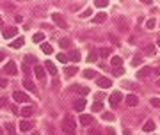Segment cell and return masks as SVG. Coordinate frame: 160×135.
<instances>
[{
	"mask_svg": "<svg viewBox=\"0 0 160 135\" xmlns=\"http://www.w3.org/2000/svg\"><path fill=\"white\" fill-rule=\"evenodd\" d=\"M61 128L66 135H77V128H75V117L71 116H66L61 123Z\"/></svg>",
	"mask_w": 160,
	"mask_h": 135,
	"instance_id": "obj_1",
	"label": "cell"
},
{
	"mask_svg": "<svg viewBox=\"0 0 160 135\" xmlns=\"http://www.w3.org/2000/svg\"><path fill=\"white\" fill-rule=\"evenodd\" d=\"M2 75H18V66H16L14 60H9V62L4 66Z\"/></svg>",
	"mask_w": 160,
	"mask_h": 135,
	"instance_id": "obj_2",
	"label": "cell"
},
{
	"mask_svg": "<svg viewBox=\"0 0 160 135\" xmlns=\"http://www.w3.org/2000/svg\"><path fill=\"white\" fill-rule=\"evenodd\" d=\"M13 98H14V101H18V103H29V101H30L29 94L23 93V91H14V93H13Z\"/></svg>",
	"mask_w": 160,
	"mask_h": 135,
	"instance_id": "obj_3",
	"label": "cell"
},
{
	"mask_svg": "<svg viewBox=\"0 0 160 135\" xmlns=\"http://www.w3.org/2000/svg\"><path fill=\"white\" fill-rule=\"evenodd\" d=\"M123 100V94L119 93V91H116V93H112L110 94V98H109V101H110V107L112 108H116L118 105H119V101Z\"/></svg>",
	"mask_w": 160,
	"mask_h": 135,
	"instance_id": "obj_4",
	"label": "cell"
},
{
	"mask_svg": "<svg viewBox=\"0 0 160 135\" xmlns=\"http://www.w3.org/2000/svg\"><path fill=\"white\" fill-rule=\"evenodd\" d=\"M52 18H54V21H55V23H57L59 27H62V29H66V27H68V23H66V21H64V18H62V14L54 13V14H52Z\"/></svg>",
	"mask_w": 160,
	"mask_h": 135,
	"instance_id": "obj_5",
	"label": "cell"
},
{
	"mask_svg": "<svg viewBox=\"0 0 160 135\" xmlns=\"http://www.w3.org/2000/svg\"><path fill=\"white\" fill-rule=\"evenodd\" d=\"M151 71H153L151 68L146 66V68H142V70H139V73H137V78H139V80H144V78H148V77L151 75Z\"/></svg>",
	"mask_w": 160,
	"mask_h": 135,
	"instance_id": "obj_6",
	"label": "cell"
},
{
	"mask_svg": "<svg viewBox=\"0 0 160 135\" xmlns=\"http://www.w3.org/2000/svg\"><path fill=\"white\" fill-rule=\"evenodd\" d=\"M14 36H18V29H16V27H7V29L4 30V39H11V37H14Z\"/></svg>",
	"mask_w": 160,
	"mask_h": 135,
	"instance_id": "obj_7",
	"label": "cell"
},
{
	"mask_svg": "<svg viewBox=\"0 0 160 135\" xmlns=\"http://www.w3.org/2000/svg\"><path fill=\"white\" fill-rule=\"evenodd\" d=\"M44 68H47V71H48L50 75H57V68H55V64H54L52 60H47Z\"/></svg>",
	"mask_w": 160,
	"mask_h": 135,
	"instance_id": "obj_8",
	"label": "cell"
},
{
	"mask_svg": "<svg viewBox=\"0 0 160 135\" xmlns=\"http://www.w3.org/2000/svg\"><path fill=\"white\" fill-rule=\"evenodd\" d=\"M84 108H85V100H84V98L75 100V110H77V112H82Z\"/></svg>",
	"mask_w": 160,
	"mask_h": 135,
	"instance_id": "obj_9",
	"label": "cell"
},
{
	"mask_svg": "<svg viewBox=\"0 0 160 135\" xmlns=\"http://www.w3.org/2000/svg\"><path fill=\"white\" fill-rule=\"evenodd\" d=\"M126 103H128L130 107H137V105H139V100H137L135 94H128V96H126Z\"/></svg>",
	"mask_w": 160,
	"mask_h": 135,
	"instance_id": "obj_10",
	"label": "cell"
},
{
	"mask_svg": "<svg viewBox=\"0 0 160 135\" xmlns=\"http://www.w3.org/2000/svg\"><path fill=\"white\" fill-rule=\"evenodd\" d=\"M98 57H100L98 50H91V52H89V55H87V62H96V60H98Z\"/></svg>",
	"mask_w": 160,
	"mask_h": 135,
	"instance_id": "obj_11",
	"label": "cell"
},
{
	"mask_svg": "<svg viewBox=\"0 0 160 135\" xmlns=\"http://www.w3.org/2000/svg\"><path fill=\"white\" fill-rule=\"evenodd\" d=\"M23 43H25V39H23V37H18V39H14V41L11 43V48L18 50V48H21V46H23Z\"/></svg>",
	"mask_w": 160,
	"mask_h": 135,
	"instance_id": "obj_12",
	"label": "cell"
},
{
	"mask_svg": "<svg viewBox=\"0 0 160 135\" xmlns=\"http://www.w3.org/2000/svg\"><path fill=\"white\" fill-rule=\"evenodd\" d=\"M96 84H98L100 87H110V85H112V82H110V78H105V77H101V78H98V80H96Z\"/></svg>",
	"mask_w": 160,
	"mask_h": 135,
	"instance_id": "obj_13",
	"label": "cell"
},
{
	"mask_svg": "<svg viewBox=\"0 0 160 135\" xmlns=\"http://www.w3.org/2000/svg\"><path fill=\"white\" fill-rule=\"evenodd\" d=\"M59 46H61V48H70V46H71V39L61 37V39H59Z\"/></svg>",
	"mask_w": 160,
	"mask_h": 135,
	"instance_id": "obj_14",
	"label": "cell"
},
{
	"mask_svg": "<svg viewBox=\"0 0 160 135\" xmlns=\"http://www.w3.org/2000/svg\"><path fill=\"white\" fill-rule=\"evenodd\" d=\"M105 20H107V14H105V13H98V14L93 18V23H103Z\"/></svg>",
	"mask_w": 160,
	"mask_h": 135,
	"instance_id": "obj_15",
	"label": "cell"
},
{
	"mask_svg": "<svg viewBox=\"0 0 160 135\" xmlns=\"http://www.w3.org/2000/svg\"><path fill=\"white\" fill-rule=\"evenodd\" d=\"M68 59H70V60H73V62H78V60H80V52L71 50V52H70V55H68Z\"/></svg>",
	"mask_w": 160,
	"mask_h": 135,
	"instance_id": "obj_16",
	"label": "cell"
},
{
	"mask_svg": "<svg viewBox=\"0 0 160 135\" xmlns=\"http://www.w3.org/2000/svg\"><path fill=\"white\" fill-rule=\"evenodd\" d=\"M77 73V66H68V68H64V75L66 77H73Z\"/></svg>",
	"mask_w": 160,
	"mask_h": 135,
	"instance_id": "obj_17",
	"label": "cell"
},
{
	"mask_svg": "<svg viewBox=\"0 0 160 135\" xmlns=\"http://www.w3.org/2000/svg\"><path fill=\"white\" fill-rule=\"evenodd\" d=\"M110 62H112V66H114V68H121V66H123V59H121V57H118V55H114V57L110 59Z\"/></svg>",
	"mask_w": 160,
	"mask_h": 135,
	"instance_id": "obj_18",
	"label": "cell"
},
{
	"mask_svg": "<svg viewBox=\"0 0 160 135\" xmlns=\"http://www.w3.org/2000/svg\"><path fill=\"white\" fill-rule=\"evenodd\" d=\"M34 73H36V77L41 80V78H44V68L43 66H36L34 68Z\"/></svg>",
	"mask_w": 160,
	"mask_h": 135,
	"instance_id": "obj_19",
	"label": "cell"
},
{
	"mask_svg": "<svg viewBox=\"0 0 160 135\" xmlns=\"http://www.w3.org/2000/svg\"><path fill=\"white\" fill-rule=\"evenodd\" d=\"M41 50H43V53H47V55H52V53H54V48L50 46L48 43H43V44H41Z\"/></svg>",
	"mask_w": 160,
	"mask_h": 135,
	"instance_id": "obj_20",
	"label": "cell"
},
{
	"mask_svg": "<svg viewBox=\"0 0 160 135\" xmlns=\"http://www.w3.org/2000/svg\"><path fill=\"white\" fill-rule=\"evenodd\" d=\"M73 89H75V91H78V94H80L82 98L89 94V89H87V87H82V85H77V87H73Z\"/></svg>",
	"mask_w": 160,
	"mask_h": 135,
	"instance_id": "obj_21",
	"label": "cell"
},
{
	"mask_svg": "<svg viewBox=\"0 0 160 135\" xmlns=\"http://www.w3.org/2000/svg\"><path fill=\"white\" fill-rule=\"evenodd\" d=\"M20 130H21V131H29V130H32V123H29V121H21V123H20Z\"/></svg>",
	"mask_w": 160,
	"mask_h": 135,
	"instance_id": "obj_22",
	"label": "cell"
},
{
	"mask_svg": "<svg viewBox=\"0 0 160 135\" xmlns=\"http://www.w3.org/2000/svg\"><path fill=\"white\" fill-rule=\"evenodd\" d=\"M80 123L84 126H89L91 123H93V117H91V116H80Z\"/></svg>",
	"mask_w": 160,
	"mask_h": 135,
	"instance_id": "obj_23",
	"label": "cell"
},
{
	"mask_svg": "<svg viewBox=\"0 0 160 135\" xmlns=\"http://www.w3.org/2000/svg\"><path fill=\"white\" fill-rule=\"evenodd\" d=\"M91 110H93V112H101L103 110V103L101 101H94L93 107H91Z\"/></svg>",
	"mask_w": 160,
	"mask_h": 135,
	"instance_id": "obj_24",
	"label": "cell"
},
{
	"mask_svg": "<svg viewBox=\"0 0 160 135\" xmlns=\"http://www.w3.org/2000/svg\"><path fill=\"white\" fill-rule=\"evenodd\" d=\"M32 112H34V108H32V107H23V108H21V116L29 117V116H32Z\"/></svg>",
	"mask_w": 160,
	"mask_h": 135,
	"instance_id": "obj_25",
	"label": "cell"
},
{
	"mask_svg": "<svg viewBox=\"0 0 160 135\" xmlns=\"http://www.w3.org/2000/svg\"><path fill=\"white\" fill-rule=\"evenodd\" d=\"M96 75H98V73H96L94 70H84V77H85V78H94Z\"/></svg>",
	"mask_w": 160,
	"mask_h": 135,
	"instance_id": "obj_26",
	"label": "cell"
},
{
	"mask_svg": "<svg viewBox=\"0 0 160 135\" xmlns=\"http://www.w3.org/2000/svg\"><path fill=\"white\" fill-rule=\"evenodd\" d=\"M142 130H144V131H153V130H155V123H153V121H148V123L142 126Z\"/></svg>",
	"mask_w": 160,
	"mask_h": 135,
	"instance_id": "obj_27",
	"label": "cell"
},
{
	"mask_svg": "<svg viewBox=\"0 0 160 135\" xmlns=\"http://www.w3.org/2000/svg\"><path fill=\"white\" fill-rule=\"evenodd\" d=\"M43 39H44V34H43V32H37V34H34V37H32L34 43H41Z\"/></svg>",
	"mask_w": 160,
	"mask_h": 135,
	"instance_id": "obj_28",
	"label": "cell"
},
{
	"mask_svg": "<svg viewBox=\"0 0 160 135\" xmlns=\"http://www.w3.org/2000/svg\"><path fill=\"white\" fill-rule=\"evenodd\" d=\"M23 85H25V87H27V89H29V91H32V89H36V87H34V84H32V80H30V78H25V80H23Z\"/></svg>",
	"mask_w": 160,
	"mask_h": 135,
	"instance_id": "obj_29",
	"label": "cell"
},
{
	"mask_svg": "<svg viewBox=\"0 0 160 135\" xmlns=\"http://www.w3.org/2000/svg\"><path fill=\"white\" fill-rule=\"evenodd\" d=\"M141 62H142V57L141 55H135L132 59V66H141Z\"/></svg>",
	"mask_w": 160,
	"mask_h": 135,
	"instance_id": "obj_30",
	"label": "cell"
},
{
	"mask_svg": "<svg viewBox=\"0 0 160 135\" xmlns=\"http://www.w3.org/2000/svg\"><path fill=\"white\" fill-rule=\"evenodd\" d=\"M98 53H100V57H109L110 55V48H100Z\"/></svg>",
	"mask_w": 160,
	"mask_h": 135,
	"instance_id": "obj_31",
	"label": "cell"
},
{
	"mask_svg": "<svg viewBox=\"0 0 160 135\" xmlns=\"http://www.w3.org/2000/svg\"><path fill=\"white\" fill-rule=\"evenodd\" d=\"M94 6H96V7H107V6H109V0H96Z\"/></svg>",
	"mask_w": 160,
	"mask_h": 135,
	"instance_id": "obj_32",
	"label": "cell"
},
{
	"mask_svg": "<svg viewBox=\"0 0 160 135\" xmlns=\"http://www.w3.org/2000/svg\"><path fill=\"white\" fill-rule=\"evenodd\" d=\"M57 60L64 64V62H68V60H70V59H68V55H64V53H57Z\"/></svg>",
	"mask_w": 160,
	"mask_h": 135,
	"instance_id": "obj_33",
	"label": "cell"
},
{
	"mask_svg": "<svg viewBox=\"0 0 160 135\" xmlns=\"http://www.w3.org/2000/svg\"><path fill=\"white\" fill-rule=\"evenodd\" d=\"M149 103H151L155 108H160V98H151V100H149Z\"/></svg>",
	"mask_w": 160,
	"mask_h": 135,
	"instance_id": "obj_34",
	"label": "cell"
},
{
	"mask_svg": "<svg viewBox=\"0 0 160 135\" xmlns=\"http://www.w3.org/2000/svg\"><path fill=\"white\" fill-rule=\"evenodd\" d=\"M91 14H93V9H91V7H87V9H85V11L80 14V18H89Z\"/></svg>",
	"mask_w": 160,
	"mask_h": 135,
	"instance_id": "obj_35",
	"label": "cell"
},
{
	"mask_svg": "<svg viewBox=\"0 0 160 135\" xmlns=\"http://www.w3.org/2000/svg\"><path fill=\"white\" fill-rule=\"evenodd\" d=\"M103 119H105V121H114V114H112V112H105V114H103Z\"/></svg>",
	"mask_w": 160,
	"mask_h": 135,
	"instance_id": "obj_36",
	"label": "cell"
},
{
	"mask_svg": "<svg viewBox=\"0 0 160 135\" xmlns=\"http://www.w3.org/2000/svg\"><path fill=\"white\" fill-rule=\"evenodd\" d=\"M155 25H156V21H155V20H153V18H151V20H148V21H146V27H148V29H155Z\"/></svg>",
	"mask_w": 160,
	"mask_h": 135,
	"instance_id": "obj_37",
	"label": "cell"
},
{
	"mask_svg": "<svg viewBox=\"0 0 160 135\" xmlns=\"http://www.w3.org/2000/svg\"><path fill=\"white\" fill-rule=\"evenodd\" d=\"M146 53L148 55H153L155 53V46H153V44H148V46H146Z\"/></svg>",
	"mask_w": 160,
	"mask_h": 135,
	"instance_id": "obj_38",
	"label": "cell"
},
{
	"mask_svg": "<svg viewBox=\"0 0 160 135\" xmlns=\"http://www.w3.org/2000/svg\"><path fill=\"white\" fill-rule=\"evenodd\" d=\"M105 135H116V130L112 126H109V128H105Z\"/></svg>",
	"mask_w": 160,
	"mask_h": 135,
	"instance_id": "obj_39",
	"label": "cell"
},
{
	"mask_svg": "<svg viewBox=\"0 0 160 135\" xmlns=\"http://www.w3.org/2000/svg\"><path fill=\"white\" fill-rule=\"evenodd\" d=\"M6 128L9 130V133H14V124H13V123H7V124H6Z\"/></svg>",
	"mask_w": 160,
	"mask_h": 135,
	"instance_id": "obj_40",
	"label": "cell"
},
{
	"mask_svg": "<svg viewBox=\"0 0 160 135\" xmlns=\"http://www.w3.org/2000/svg\"><path fill=\"white\" fill-rule=\"evenodd\" d=\"M118 21H119V25H121V29H125V30H126V21H125V18H119Z\"/></svg>",
	"mask_w": 160,
	"mask_h": 135,
	"instance_id": "obj_41",
	"label": "cell"
},
{
	"mask_svg": "<svg viewBox=\"0 0 160 135\" xmlns=\"http://www.w3.org/2000/svg\"><path fill=\"white\" fill-rule=\"evenodd\" d=\"M7 85V80L6 78H0V87H6Z\"/></svg>",
	"mask_w": 160,
	"mask_h": 135,
	"instance_id": "obj_42",
	"label": "cell"
},
{
	"mask_svg": "<svg viewBox=\"0 0 160 135\" xmlns=\"http://www.w3.org/2000/svg\"><path fill=\"white\" fill-rule=\"evenodd\" d=\"M89 133H91V135H101V133H100V130H91Z\"/></svg>",
	"mask_w": 160,
	"mask_h": 135,
	"instance_id": "obj_43",
	"label": "cell"
},
{
	"mask_svg": "<svg viewBox=\"0 0 160 135\" xmlns=\"http://www.w3.org/2000/svg\"><path fill=\"white\" fill-rule=\"evenodd\" d=\"M110 41H112V43H114V44H119V41H118V39H116V37H114V36H110Z\"/></svg>",
	"mask_w": 160,
	"mask_h": 135,
	"instance_id": "obj_44",
	"label": "cell"
},
{
	"mask_svg": "<svg viewBox=\"0 0 160 135\" xmlns=\"http://www.w3.org/2000/svg\"><path fill=\"white\" fill-rule=\"evenodd\" d=\"M4 57H6V55H4V52H2V50H0V62H2V60H4Z\"/></svg>",
	"mask_w": 160,
	"mask_h": 135,
	"instance_id": "obj_45",
	"label": "cell"
},
{
	"mask_svg": "<svg viewBox=\"0 0 160 135\" xmlns=\"http://www.w3.org/2000/svg\"><path fill=\"white\" fill-rule=\"evenodd\" d=\"M123 135H130V130H125V131H123Z\"/></svg>",
	"mask_w": 160,
	"mask_h": 135,
	"instance_id": "obj_46",
	"label": "cell"
},
{
	"mask_svg": "<svg viewBox=\"0 0 160 135\" xmlns=\"http://www.w3.org/2000/svg\"><path fill=\"white\" fill-rule=\"evenodd\" d=\"M0 27H4V21H2V18H0Z\"/></svg>",
	"mask_w": 160,
	"mask_h": 135,
	"instance_id": "obj_47",
	"label": "cell"
},
{
	"mask_svg": "<svg viewBox=\"0 0 160 135\" xmlns=\"http://www.w3.org/2000/svg\"><path fill=\"white\" fill-rule=\"evenodd\" d=\"M156 73H158V75H160V68H158V70H156Z\"/></svg>",
	"mask_w": 160,
	"mask_h": 135,
	"instance_id": "obj_48",
	"label": "cell"
},
{
	"mask_svg": "<svg viewBox=\"0 0 160 135\" xmlns=\"http://www.w3.org/2000/svg\"><path fill=\"white\" fill-rule=\"evenodd\" d=\"M156 44H158V46H160V39H158V41H156Z\"/></svg>",
	"mask_w": 160,
	"mask_h": 135,
	"instance_id": "obj_49",
	"label": "cell"
},
{
	"mask_svg": "<svg viewBox=\"0 0 160 135\" xmlns=\"http://www.w3.org/2000/svg\"><path fill=\"white\" fill-rule=\"evenodd\" d=\"M156 85H158V87H160V80H158V82H156Z\"/></svg>",
	"mask_w": 160,
	"mask_h": 135,
	"instance_id": "obj_50",
	"label": "cell"
},
{
	"mask_svg": "<svg viewBox=\"0 0 160 135\" xmlns=\"http://www.w3.org/2000/svg\"><path fill=\"white\" fill-rule=\"evenodd\" d=\"M7 135H16V133H7Z\"/></svg>",
	"mask_w": 160,
	"mask_h": 135,
	"instance_id": "obj_51",
	"label": "cell"
}]
</instances>
